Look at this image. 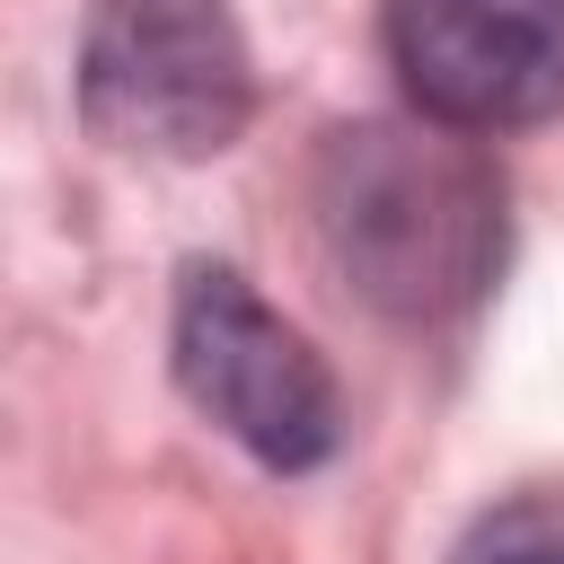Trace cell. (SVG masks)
Here are the masks:
<instances>
[{"label": "cell", "mask_w": 564, "mask_h": 564, "mask_svg": "<svg viewBox=\"0 0 564 564\" xmlns=\"http://www.w3.org/2000/svg\"><path fill=\"white\" fill-rule=\"evenodd\" d=\"M326 264L397 326H441L502 264V167L458 123H335L308 167Z\"/></svg>", "instance_id": "cell-1"}, {"label": "cell", "mask_w": 564, "mask_h": 564, "mask_svg": "<svg viewBox=\"0 0 564 564\" xmlns=\"http://www.w3.org/2000/svg\"><path fill=\"white\" fill-rule=\"evenodd\" d=\"M176 379L247 458H264L282 476L326 467L335 441H344L335 370L229 264H194L185 291H176Z\"/></svg>", "instance_id": "cell-2"}, {"label": "cell", "mask_w": 564, "mask_h": 564, "mask_svg": "<svg viewBox=\"0 0 564 564\" xmlns=\"http://www.w3.org/2000/svg\"><path fill=\"white\" fill-rule=\"evenodd\" d=\"M88 115L123 150L203 159L247 123V62L203 0H106L88 35Z\"/></svg>", "instance_id": "cell-3"}, {"label": "cell", "mask_w": 564, "mask_h": 564, "mask_svg": "<svg viewBox=\"0 0 564 564\" xmlns=\"http://www.w3.org/2000/svg\"><path fill=\"white\" fill-rule=\"evenodd\" d=\"M388 62L432 123H546L564 115V0H388Z\"/></svg>", "instance_id": "cell-4"}, {"label": "cell", "mask_w": 564, "mask_h": 564, "mask_svg": "<svg viewBox=\"0 0 564 564\" xmlns=\"http://www.w3.org/2000/svg\"><path fill=\"white\" fill-rule=\"evenodd\" d=\"M449 564H564V494H520V502H494Z\"/></svg>", "instance_id": "cell-5"}]
</instances>
